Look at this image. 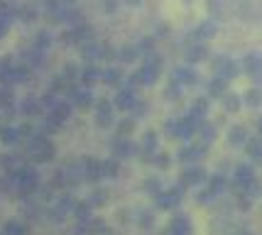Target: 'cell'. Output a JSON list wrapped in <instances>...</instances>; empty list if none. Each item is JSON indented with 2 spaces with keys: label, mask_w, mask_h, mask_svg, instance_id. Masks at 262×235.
Segmentation results:
<instances>
[{
  "label": "cell",
  "mask_w": 262,
  "mask_h": 235,
  "mask_svg": "<svg viewBox=\"0 0 262 235\" xmlns=\"http://www.w3.org/2000/svg\"><path fill=\"white\" fill-rule=\"evenodd\" d=\"M182 199H184V186L179 184V186H171L167 191H160L155 196V203H157V208H162V211H171V208H177L182 203Z\"/></svg>",
  "instance_id": "cell-2"
},
{
  "label": "cell",
  "mask_w": 262,
  "mask_h": 235,
  "mask_svg": "<svg viewBox=\"0 0 262 235\" xmlns=\"http://www.w3.org/2000/svg\"><path fill=\"white\" fill-rule=\"evenodd\" d=\"M206 149H208V145H204V142H194V145H186L179 149V162H199L201 157L206 155Z\"/></svg>",
  "instance_id": "cell-9"
},
{
  "label": "cell",
  "mask_w": 262,
  "mask_h": 235,
  "mask_svg": "<svg viewBox=\"0 0 262 235\" xmlns=\"http://www.w3.org/2000/svg\"><path fill=\"white\" fill-rule=\"evenodd\" d=\"M137 223H140V228H152V223H155V216L149 211H142L140 213V218H137Z\"/></svg>",
  "instance_id": "cell-38"
},
{
  "label": "cell",
  "mask_w": 262,
  "mask_h": 235,
  "mask_svg": "<svg viewBox=\"0 0 262 235\" xmlns=\"http://www.w3.org/2000/svg\"><path fill=\"white\" fill-rule=\"evenodd\" d=\"M71 115V105L69 103H64V101H59L54 108H52V120L57 125H61V123H67V118Z\"/></svg>",
  "instance_id": "cell-22"
},
{
  "label": "cell",
  "mask_w": 262,
  "mask_h": 235,
  "mask_svg": "<svg viewBox=\"0 0 262 235\" xmlns=\"http://www.w3.org/2000/svg\"><path fill=\"white\" fill-rule=\"evenodd\" d=\"M206 5H208V10L211 12H221V0H208V3H206Z\"/></svg>",
  "instance_id": "cell-43"
},
{
  "label": "cell",
  "mask_w": 262,
  "mask_h": 235,
  "mask_svg": "<svg viewBox=\"0 0 262 235\" xmlns=\"http://www.w3.org/2000/svg\"><path fill=\"white\" fill-rule=\"evenodd\" d=\"M206 56H208V49H206V45H201V42H194V45L186 49V61H189V64H199V61H204Z\"/></svg>",
  "instance_id": "cell-18"
},
{
  "label": "cell",
  "mask_w": 262,
  "mask_h": 235,
  "mask_svg": "<svg viewBox=\"0 0 262 235\" xmlns=\"http://www.w3.org/2000/svg\"><path fill=\"white\" fill-rule=\"evenodd\" d=\"M157 152V135L155 133H147L145 140H142V147H140V155L145 162H152V155Z\"/></svg>",
  "instance_id": "cell-17"
},
{
  "label": "cell",
  "mask_w": 262,
  "mask_h": 235,
  "mask_svg": "<svg viewBox=\"0 0 262 235\" xmlns=\"http://www.w3.org/2000/svg\"><path fill=\"white\" fill-rule=\"evenodd\" d=\"M240 96H235V93H226L223 96V105H226V111L228 113H238L240 111Z\"/></svg>",
  "instance_id": "cell-28"
},
{
  "label": "cell",
  "mask_w": 262,
  "mask_h": 235,
  "mask_svg": "<svg viewBox=\"0 0 262 235\" xmlns=\"http://www.w3.org/2000/svg\"><path fill=\"white\" fill-rule=\"evenodd\" d=\"M191 115H196V118H206V113H208V98H199V101L191 105Z\"/></svg>",
  "instance_id": "cell-32"
},
{
  "label": "cell",
  "mask_w": 262,
  "mask_h": 235,
  "mask_svg": "<svg viewBox=\"0 0 262 235\" xmlns=\"http://www.w3.org/2000/svg\"><path fill=\"white\" fill-rule=\"evenodd\" d=\"M245 103L252 105V108H257V105H260L262 103V89L260 86H257V89H250L248 93H245Z\"/></svg>",
  "instance_id": "cell-31"
},
{
  "label": "cell",
  "mask_w": 262,
  "mask_h": 235,
  "mask_svg": "<svg viewBox=\"0 0 262 235\" xmlns=\"http://www.w3.org/2000/svg\"><path fill=\"white\" fill-rule=\"evenodd\" d=\"M216 140V127L213 125H201V130H199V142H204V145H211Z\"/></svg>",
  "instance_id": "cell-27"
},
{
  "label": "cell",
  "mask_w": 262,
  "mask_h": 235,
  "mask_svg": "<svg viewBox=\"0 0 262 235\" xmlns=\"http://www.w3.org/2000/svg\"><path fill=\"white\" fill-rule=\"evenodd\" d=\"M76 235H86V233H76Z\"/></svg>",
  "instance_id": "cell-47"
},
{
  "label": "cell",
  "mask_w": 262,
  "mask_h": 235,
  "mask_svg": "<svg viewBox=\"0 0 262 235\" xmlns=\"http://www.w3.org/2000/svg\"><path fill=\"white\" fill-rule=\"evenodd\" d=\"M169 235H191V223H189V218L186 216H174L169 223Z\"/></svg>",
  "instance_id": "cell-15"
},
{
  "label": "cell",
  "mask_w": 262,
  "mask_h": 235,
  "mask_svg": "<svg viewBox=\"0 0 262 235\" xmlns=\"http://www.w3.org/2000/svg\"><path fill=\"white\" fill-rule=\"evenodd\" d=\"M103 83H105V86H111V89L123 86V83H125V74H123V69H115V67L105 69V71H103Z\"/></svg>",
  "instance_id": "cell-14"
},
{
  "label": "cell",
  "mask_w": 262,
  "mask_h": 235,
  "mask_svg": "<svg viewBox=\"0 0 262 235\" xmlns=\"http://www.w3.org/2000/svg\"><path fill=\"white\" fill-rule=\"evenodd\" d=\"M137 101H140V98H137V91L125 86V89H120L118 93H115L113 105L118 108V111H133V108L137 105Z\"/></svg>",
  "instance_id": "cell-5"
},
{
  "label": "cell",
  "mask_w": 262,
  "mask_h": 235,
  "mask_svg": "<svg viewBox=\"0 0 262 235\" xmlns=\"http://www.w3.org/2000/svg\"><path fill=\"white\" fill-rule=\"evenodd\" d=\"M213 34H216V23H211V20H208V23H201V25H199L194 32L189 34V39H191V45H194V42H204V39H211Z\"/></svg>",
  "instance_id": "cell-13"
},
{
  "label": "cell",
  "mask_w": 262,
  "mask_h": 235,
  "mask_svg": "<svg viewBox=\"0 0 262 235\" xmlns=\"http://www.w3.org/2000/svg\"><path fill=\"white\" fill-rule=\"evenodd\" d=\"M5 233L8 235H27V228H25L23 223H8Z\"/></svg>",
  "instance_id": "cell-39"
},
{
  "label": "cell",
  "mask_w": 262,
  "mask_h": 235,
  "mask_svg": "<svg viewBox=\"0 0 262 235\" xmlns=\"http://www.w3.org/2000/svg\"><path fill=\"white\" fill-rule=\"evenodd\" d=\"M171 78H174L177 83H182V86H196V83H199V74H196L191 67H179V69H174Z\"/></svg>",
  "instance_id": "cell-10"
},
{
  "label": "cell",
  "mask_w": 262,
  "mask_h": 235,
  "mask_svg": "<svg viewBox=\"0 0 262 235\" xmlns=\"http://www.w3.org/2000/svg\"><path fill=\"white\" fill-rule=\"evenodd\" d=\"M125 3H130V5H140L142 0H125Z\"/></svg>",
  "instance_id": "cell-44"
},
{
  "label": "cell",
  "mask_w": 262,
  "mask_h": 235,
  "mask_svg": "<svg viewBox=\"0 0 262 235\" xmlns=\"http://www.w3.org/2000/svg\"><path fill=\"white\" fill-rule=\"evenodd\" d=\"M216 196H218V194L211 189V186H208V189H204L201 194H199V203H211L213 199H216Z\"/></svg>",
  "instance_id": "cell-40"
},
{
  "label": "cell",
  "mask_w": 262,
  "mask_h": 235,
  "mask_svg": "<svg viewBox=\"0 0 262 235\" xmlns=\"http://www.w3.org/2000/svg\"><path fill=\"white\" fill-rule=\"evenodd\" d=\"M243 69H245L250 76H255V74L262 69V56L260 54H248L243 59Z\"/></svg>",
  "instance_id": "cell-24"
},
{
  "label": "cell",
  "mask_w": 262,
  "mask_h": 235,
  "mask_svg": "<svg viewBox=\"0 0 262 235\" xmlns=\"http://www.w3.org/2000/svg\"><path fill=\"white\" fill-rule=\"evenodd\" d=\"M103 8H105V12H115L118 10V0H103Z\"/></svg>",
  "instance_id": "cell-42"
},
{
  "label": "cell",
  "mask_w": 262,
  "mask_h": 235,
  "mask_svg": "<svg viewBox=\"0 0 262 235\" xmlns=\"http://www.w3.org/2000/svg\"><path fill=\"white\" fill-rule=\"evenodd\" d=\"M226 86H228V81H226V78H221V76H216L211 83H208V96H213V98L226 96Z\"/></svg>",
  "instance_id": "cell-25"
},
{
  "label": "cell",
  "mask_w": 262,
  "mask_h": 235,
  "mask_svg": "<svg viewBox=\"0 0 262 235\" xmlns=\"http://www.w3.org/2000/svg\"><path fill=\"white\" fill-rule=\"evenodd\" d=\"M201 181H206V172L201 167H189V169H184L182 172V184L184 189L186 186H196V184H201Z\"/></svg>",
  "instance_id": "cell-12"
},
{
  "label": "cell",
  "mask_w": 262,
  "mask_h": 235,
  "mask_svg": "<svg viewBox=\"0 0 262 235\" xmlns=\"http://www.w3.org/2000/svg\"><path fill=\"white\" fill-rule=\"evenodd\" d=\"M98 78H103V71L96 67V64H89V67L81 71V83H83L86 89H89V86H93Z\"/></svg>",
  "instance_id": "cell-20"
},
{
  "label": "cell",
  "mask_w": 262,
  "mask_h": 235,
  "mask_svg": "<svg viewBox=\"0 0 262 235\" xmlns=\"http://www.w3.org/2000/svg\"><path fill=\"white\" fill-rule=\"evenodd\" d=\"M155 45H157V39H155V37H145L142 42H137V52H140L142 56H147V54L155 52Z\"/></svg>",
  "instance_id": "cell-30"
},
{
  "label": "cell",
  "mask_w": 262,
  "mask_h": 235,
  "mask_svg": "<svg viewBox=\"0 0 262 235\" xmlns=\"http://www.w3.org/2000/svg\"><path fill=\"white\" fill-rule=\"evenodd\" d=\"M133 127H135V120H120V123H118V135H120V137H130Z\"/></svg>",
  "instance_id": "cell-36"
},
{
  "label": "cell",
  "mask_w": 262,
  "mask_h": 235,
  "mask_svg": "<svg viewBox=\"0 0 262 235\" xmlns=\"http://www.w3.org/2000/svg\"><path fill=\"white\" fill-rule=\"evenodd\" d=\"M228 142L230 145H245L248 142V127H243V125H235V127H230L228 130Z\"/></svg>",
  "instance_id": "cell-21"
},
{
  "label": "cell",
  "mask_w": 262,
  "mask_h": 235,
  "mask_svg": "<svg viewBox=\"0 0 262 235\" xmlns=\"http://www.w3.org/2000/svg\"><path fill=\"white\" fill-rule=\"evenodd\" d=\"M137 56H140L137 45L135 47H120V49H118V59H120L123 64H133V61H137Z\"/></svg>",
  "instance_id": "cell-26"
},
{
  "label": "cell",
  "mask_w": 262,
  "mask_h": 235,
  "mask_svg": "<svg viewBox=\"0 0 262 235\" xmlns=\"http://www.w3.org/2000/svg\"><path fill=\"white\" fill-rule=\"evenodd\" d=\"M111 152H113L115 159H127V157H133L137 152V147L127 140V137H120V135H115L113 145H111Z\"/></svg>",
  "instance_id": "cell-8"
},
{
  "label": "cell",
  "mask_w": 262,
  "mask_h": 235,
  "mask_svg": "<svg viewBox=\"0 0 262 235\" xmlns=\"http://www.w3.org/2000/svg\"><path fill=\"white\" fill-rule=\"evenodd\" d=\"M255 179V169L250 167V164H238L235 167V172H233V181H230V189L235 191V194H243V191L250 186Z\"/></svg>",
  "instance_id": "cell-3"
},
{
  "label": "cell",
  "mask_w": 262,
  "mask_h": 235,
  "mask_svg": "<svg viewBox=\"0 0 262 235\" xmlns=\"http://www.w3.org/2000/svg\"><path fill=\"white\" fill-rule=\"evenodd\" d=\"M179 96H182V83H177V81L171 78L169 86H167V98H171V101H179Z\"/></svg>",
  "instance_id": "cell-35"
},
{
  "label": "cell",
  "mask_w": 262,
  "mask_h": 235,
  "mask_svg": "<svg viewBox=\"0 0 262 235\" xmlns=\"http://www.w3.org/2000/svg\"><path fill=\"white\" fill-rule=\"evenodd\" d=\"M257 133H260V137H262V118H260V123H257Z\"/></svg>",
  "instance_id": "cell-45"
},
{
  "label": "cell",
  "mask_w": 262,
  "mask_h": 235,
  "mask_svg": "<svg viewBox=\"0 0 262 235\" xmlns=\"http://www.w3.org/2000/svg\"><path fill=\"white\" fill-rule=\"evenodd\" d=\"M162 67H164V59H162L160 54H147L145 59H142V64H140V69H137V76H140V83L142 86H152L155 81H157V76L162 74Z\"/></svg>",
  "instance_id": "cell-1"
},
{
  "label": "cell",
  "mask_w": 262,
  "mask_h": 235,
  "mask_svg": "<svg viewBox=\"0 0 262 235\" xmlns=\"http://www.w3.org/2000/svg\"><path fill=\"white\" fill-rule=\"evenodd\" d=\"M120 174V159H103V179H118Z\"/></svg>",
  "instance_id": "cell-23"
},
{
  "label": "cell",
  "mask_w": 262,
  "mask_h": 235,
  "mask_svg": "<svg viewBox=\"0 0 262 235\" xmlns=\"http://www.w3.org/2000/svg\"><path fill=\"white\" fill-rule=\"evenodd\" d=\"M89 201H91L93 206H103V203L108 201V191H105V189H93Z\"/></svg>",
  "instance_id": "cell-34"
},
{
  "label": "cell",
  "mask_w": 262,
  "mask_h": 235,
  "mask_svg": "<svg viewBox=\"0 0 262 235\" xmlns=\"http://www.w3.org/2000/svg\"><path fill=\"white\" fill-rule=\"evenodd\" d=\"M74 216H76V223H89L93 216H91V211H93V203L86 199V201H76L74 203Z\"/></svg>",
  "instance_id": "cell-16"
},
{
  "label": "cell",
  "mask_w": 262,
  "mask_h": 235,
  "mask_svg": "<svg viewBox=\"0 0 262 235\" xmlns=\"http://www.w3.org/2000/svg\"><path fill=\"white\" fill-rule=\"evenodd\" d=\"M113 103L101 98V101L96 103V125L98 127H111L113 125Z\"/></svg>",
  "instance_id": "cell-7"
},
{
  "label": "cell",
  "mask_w": 262,
  "mask_h": 235,
  "mask_svg": "<svg viewBox=\"0 0 262 235\" xmlns=\"http://www.w3.org/2000/svg\"><path fill=\"white\" fill-rule=\"evenodd\" d=\"M69 98H71L74 105H79V108H91L93 105V93L89 89L79 91L76 86H71V89H69Z\"/></svg>",
  "instance_id": "cell-11"
},
{
  "label": "cell",
  "mask_w": 262,
  "mask_h": 235,
  "mask_svg": "<svg viewBox=\"0 0 262 235\" xmlns=\"http://www.w3.org/2000/svg\"><path fill=\"white\" fill-rule=\"evenodd\" d=\"M81 164H83V179L86 181L98 184V181L103 179V162L93 159V157H83V159H81Z\"/></svg>",
  "instance_id": "cell-6"
},
{
  "label": "cell",
  "mask_w": 262,
  "mask_h": 235,
  "mask_svg": "<svg viewBox=\"0 0 262 235\" xmlns=\"http://www.w3.org/2000/svg\"><path fill=\"white\" fill-rule=\"evenodd\" d=\"M145 189H147L149 194H152V196H157V194L162 191L160 179H157V177H152V179H147V181H145Z\"/></svg>",
  "instance_id": "cell-37"
},
{
  "label": "cell",
  "mask_w": 262,
  "mask_h": 235,
  "mask_svg": "<svg viewBox=\"0 0 262 235\" xmlns=\"http://www.w3.org/2000/svg\"><path fill=\"white\" fill-rule=\"evenodd\" d=\"M245 152L255 164H262V137H252L245 142Z\"/></svg>",
  "instance_id": "cell-19"
},
{
  "label": "cell",
  "mask_w": 262,
  "mask_h": 235,
  "mask_svg": "<svg viewBox=\"0 0 262 235\" xmlns=\"http://www.w3.org/2000/svg\"><path fill=\"white\" fill-rule=\"evenodd\" d=\"M208 186L216 191V194H223V191L228 189V181H226V177H223V174H213V177H211V181H208Z\"/></svg>",
  "instance_id": "cell-29"
},
{
  "label": "cell",
  "mask_w": 262,
  "mask_h": 235,
  "mask_svg": "<svg viewBox=\"0 0 262 235\" xmlns=\"http://www.w3.org/2000/svg\"><path fill=\"white\" fill-rule=\"evenodd\" d=\"M238 235H252V233H245V230H243V233H238Z\"/></svg>",
  "instance_id": "cell-46"
},
{
  "label": "cell",
  "mask_w": 262,
  "mask_h": 235,
  "mask_svg": "<svg viewBox=\"0 0 262 235\" xmlns=\"http://www.w3.org/2000/svg\"><path fill=\"white\" fill-rule=\"evenodd\" d=\"M133 113H135V118H142V115L147 113V103L137 101V105H135V108H133Z\"/></svg>",
  "instance_id": "cell-41"
},
{
  "label": "cell",
  "mask_w": 262,
  "mask_h": 235,
  "mask_svg": "<svg viewBox=\"0 0 262 235\" xmlns=\"http://www.w3.org/2000/svg\"><path fill=\"white\" fill-rule=\"evenodd\" d=\"M152 164H155L157 169H169L171 159H169L167 152H155V155H152Z\"/></svg>",
  "instance_id": "cell-33"
},
{
  "label": "cell",
  "mask_w": 262,
  "mask_h": 235,
  "mask_svg": "<svg viewBox=\"0 0 262 235\" xmlns=\"http://www.w3.org/2000/svg\"><path fill=\"white\" fill-rule=\"evenodd\" d=\"M238 71H240V67L233 59H228V56H216V59H213V74H216V76L230 81V78L238 76Z\"/></svg>",
  "instance_id": "cell-4"
}]
</instances>
